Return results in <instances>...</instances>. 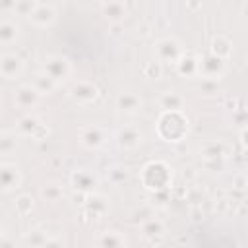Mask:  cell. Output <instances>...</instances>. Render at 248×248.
<instances>
[{
  "instance_id": "1",
  "label": "cell",
  "mask_w": 248,
  "mask_h": 248,
  "mask_svg": "<svg viewBox=\"0 0 248 248\" xmlns=\"http://www.w3.org/2000/svg\"><path fill=\"white\" fill-rule=\"evenodd\" d=\"M190 128V120L184 110L161 112L157 118V134L165 141H180Z\"/></svg>"
},
{
  "instance_id": "2",
  "label": "cell",
  "mask_w": 248,
  "mask_h": 248,
  "mask_svg": "<svg viewBox=\"0 0 248 248\" xmlns=\"http://www.w3.org/2000/svg\"><path fill=\"white\" fill-rule=\"evenodd\" d=\"M140 180L141 184L149 190V192H161V190H169L172 186V169L157 159V161H149L141 172H140Z\"/></svg>"
},
{
  "instance_id": "3",
  "label": "cell",
  "mask_w": 248,
  "mask_h": 248,
  "mask_svg": "<svg viewBox=\"0 0 248 248\" xmlns=\"http://www.w3.org/2000/svg\"><path fill=\"white\" fill-rule=\"evenodd\" d=\"M41 72H45L50 79H54L58 85L72 78L74 66L72 60L64 54H46L41 62Z\"/></svg>"
},
{
  "instance_id": "4",
  "label": "cell",
  "mask_w": 248,
  "mask_h": 248,
  "mask_svg": "<svg viewBox=\"0 0 248 248\" xmlns=\"http://www.w3.org/2000/svg\"><path fill=\"white\" fill-rule=\"evenodd\" d=\"M108 211V200L101 194H87L85 202L79 205V221L83 225H93L101 221Z\"/></svg>"
},
{
  "instance_id": "5",
  "label": "cell",
  "mask_w": 248,
  "mask_h": 248,
  "mask_svg": "<svg viewBox=\"0 0 248 248\" xmlns=\"http://www.w3.org/2000/svg\"><path fill=\"white\" fill-rule=\"evenodd\" d=\"M153 52L157 56V62L159 64H176V60L182 56L184 52V46L182 43L176 39V37H161L155 41V46H153Z\"/></svg>"
},
{
  "instance_id": "6",
  "label": "cell",
  "mask_w": 248,
  "mask_h": 248,
  "mask_svg": "<svg viewBox=\"0 0 248 248\" xmlns=\"http://www.w3.org/2000/svg\"><path fill=\"white\" fill-rule=\"evenodd\" d=\"M68 95H70V99H72L74 103H78V105H81V107H87V105H93V103L99 99L101 91H99V85H97L95 81L78 79V81H74V83L70 85Z\"/></svg>"
},
{
  "instance_id": "7",
  "label": "cell",
  "mask_w": 248,
  "mask_h": 248,
  "mask_svg": "<svg viewBox=\"0 0 248 248\" xmlns=\"http://www.w3.org/2000/svg\"><path fill=\"white\" fill-rule=\"evenodd\" d=\"M16 128H17L19 136H25V138H31L37 141H45L48 138V126L37 114H25L23 118L17 120Z\"/></svg>"
},
{
  "instance_id": "8",
  "label": "cell",
  "mask_w": 248,
  "mask_h": 248,
  "mask_svg": "<svg viewBox=\"0 0 248 248\" xmlns=\"http://www.w3.org/2000/svg\"><path fill=\"white\" fill-rule=\"evenodd\" d=\"M78 140L87 149H101L108 141V132L99 124H83L78 128Z\"/></svg>"
},
{
  "instance_id": "9",
  "label": "cell",
  "mask_w": 248,
  "mask_h": 248,
  "mask_svg": "<svg viewBox=\"0 0 248 248\" xmlns=\"http://www.w3.org/2000/svg\"><path fill=\"white\" fill-rule=\"evenodd\" d=\"M234 147L225 140H207L198 149L202 161H227Z\"/></svg>"
},
{
  "instance_id": "10",
  "label": "cell",
  "mask_w": 248,
  "mask_h": 248,
  "mask_svg": "<svg viewBox=\"0 0 248 248\" xmlns=\"http://www.w3.org/2000/svg\"><path fill=\"white\" fill-rule=\"evenodd\" d=\"M227 70V64L225 60L213 56V54H200V66H198V76L202 79H213V81H219L223 78Z\"/></svg>"
},
{
  "instance_id": "11",
  "label": "cell",
  "mask_w": 248,
  "mask_h": 248,
  "mask_svg": "<svg viewBox=\"0 0 248 248\" xmlns=\"http://www.w3.org/2000/svg\"><path fill=\"white\" fill-rule=\"evenodd\" d=\"M114 141L120 149H136L143 141V132L136 124H124L114 132Z\"/></svg>"
},
{
  "instance_id": "12",
  "label": "cell",
  "mask_w": 248,
  "mask_h": 248,
  "mask_svg": "<svg viewBox=\"0 0 248 248\" xmlns=\"http://www.w3.org/2000/svg\"><path fill=\"white\" fill-rule=\"evenodd\" d=\"M140 231H141V236L151 246H157L167 238V225L157 217H149V219L141 221L140 223Z\"/></svg>"
},
{
  "instance_id": "13",
  "label": "cell",
  "mask_w": 248,
  "mask_h": 248,
  "mask_svg": "<svg viewBox=\"0 0 248 248\" xmlns=\"http://www.w3.org/2000/svg\"><path fill=\"white\" fill-rule=\"evenodd\" d=\"M97 184H99V178L89 169H74L70 172V186L76 192L93 194V190L97 188Z\"/></svg>"
},
{
  "instance_id": "14",
  "label": "cell",
  "mask_w": 248,
  "mask_h": 248,
  "mask_svg": "<svg viewBox=\"0 0 248 248\" xmlns=\"http://www.w3.org/2000/svg\"><path fill=\"white\" fill-rule=\"evenodd\" d=\"M27 19L37 27H48L56 21V6L48 2H37L31 14L27 16Z\"/></svg>"
},
{
  "instance_id": "15",
  "label": "cell",
  "mask_w": 248,
  "mask_h": 248,
  "mask_svg": "<svg viewBox=\"0 0 248 248\" xmlns=\"http://www.w3.org/2000/svg\"><path fill=\"white\" fill-rule=\"evenodd\" d=\"M23 74V58L16 52L0 54V76L4 79H17Z\"/></svg>"
},
{
  "instance_id": "16",
  "label": "cell",
  "mask_w": 248,
  "mask_h": 248,
  "mask_svg": "<svg viewBox=\"0 0 248 248\" xmlns=\"http://www.w3.org/2000/svg\"><path fill=\"white\" fill-rule=\"evenodd\" d=\"M39 101H41V95L35 91V87L31 83H21L14 91V105L17 108H23V110L35 108L39 105Z\"/></svg>"
},
{
  "instance_id": "17",
  "label": "cell",
  "mask_w": 248,
  "mask_h": 248,
  "mask_svg": "<svg viewBox=\"0 0 248 248\" xmlns=\"http://www.w3.org/2000/svg\"><path fill=\"white\" fill-rule=\"evenodd\" d=\"M21 184V170L17 165L2 163L0 165V192H12Z\"/></svg>"
},
{
  "instance_id": "18",
  "label": "cell",
  "mask_w": 248,
  "mask_h": 248,
  "mask_svg": "<svg viewBox=\"0 0 248 248\" xmlns=\"http://www.w3.org/2000/svg\"><path fill=\"white\" fill-rule=\"evenodd\" d=\"M114 107L118 108V112L124 114H138L143 107V101L140 95H136L134 91H120L114 99Z\"/></svg>"
},
{
  "instance_id": "19",
  "label": "cell",
  "mask_w": 248,
  "mask_h": 248,
  "mask_svg": "<svg viewBox=\"0 0 248 248\" xmlns=\"http://www.w3.org/2000/svg\"><path fill=\"white\" fill-rule=\"evenodd\" d=\"M198 66H200V54L194 50H184L174 64L176 72L182 78H198Z\"/></svg>"
},
{
  "instance_id": "20",
  "label": "cell",
  "mask_w": 248,
  "mask_h": 248,
  "mask_svg": "<svg viewBox=\"0 0 248 248\" xmlns=\"http://www.w3.org/2000/svg\"><path fill=\"white\" fill-rule=\"evenodd\" d=\"M126 236L116 229H107L95 236L97 248H126Z\"/></svg>"
},
{
  "instance_id": "21",
  "label": "cell",
  "mask_w": 248,
  "mask_h": 248,
  "mask_svg": "<svg viewBox=\"0 0 248 248\" xmlns=\"http://www.w3.org/2000/svg\"><path fill=\"white\" fill-rule=\"evenodd\" d=\"M159 107H161V112H169V110H182L186 107V99L176 91V89H169V91H163L157 99Z\"/></svg>"
},
{
  "instance_id": "22",
  "label": "cell",
  "mask_w": 248,
  "mask_h": 248,
  "mask_svg": "<svg viewBox=\"0 0 248 248\" xmlns=\"http://www.w3.org/2000/svg\"><path fill=\"white\" fill-rule=\"evenodd\" d=\"M128 10H130V4L126 2H103L101 4V12L110 23H120L128 16Z\"/></svg>"
},
{
  "instance_id": "23",
  "label": "cell",
  "mask_w": 248,
  "mask_h": 248,
  "mask_svg": "<svg viewBox=\"0 0 248 248\" xmlns=\"http://www.w3.org/2000/svg\"><path fill=\"white\" fill-rule=\"evenodd\" d=\"M19 23L14 21V19H0V45L2 46H8V45H14L17 39H19Z\"/></svg>"
},
{
  "instance_id": "24",
  "label": "cell",
  "mask_w": 248,
  "mask_h": 248,
  "mask_svg": "<svg viewBox=\"0 0 248 248\" xmlns=\"http://www.w3.org/2000/svg\"><path fill=\"white\" fill-rule=\"evenodd\" d=\"M209 54H213V56H217L221 60H227L232 54V43H231V39L225 37V35L213 37L211 46H209Z\"/></svg>"
},
{
  "instance_id": "25",
  "label": "cell",
  "mask_w": 248,
  "mask_h": 248,
  "mask_svg": "<svg viewBox=\"0 0 248 248\" xmlns=\"http://www.w3.org/2000/svg\"><path fill=\"white\" fill-rule=\"evenodd\" d=\"M31 85L35 87V91H37L41 97H45V95H52V93L56 91V87H58V83H56L54 79H50V78H48L45 72H41V70L33 76Z\"/></svg>"
},
{
  "instance_id": "26",
  "label": "cell",
  "mask_w": 248,
  "mask_h": 248,
  "mask_svg": "<svg viewBox=\"0 0 248 248\" xmlns=\"http://www.w3.org/2000/svg\"><path fill=\"white\" fill-rule=\"evenodd\" d=\"M107 180L112 186H124L130 180V169L124 165H112L107 169Z\"/></svg>"
},
{
  "instance_id": "27",
  "label": "cell",
  "mask_w": 248,
  "mask_h": 248,
  "mask_svg": "<svg viewBox=\"0 0 248 248\" xmlns=\"http://www.w3.org/2000/svg\"><path fill=\"white\" fill-rule=\"evenodd\" d=\"M41 198L45 200V202H48V203H58L62 198H64V188L58 184V182H54V180H50V182H46L45 186H41Z\"/></svg>"
},
{
  "instance_id": "28",
  "label": "cell",
  "mask_w": 248,
  "mask_h": 248,
  "mask_svg": "<svg viewBox=\"0 0 248 248\" xmlns=\"http://www.w3.org/2000/svg\"><path fill=\"white\" fill-rule=\"evenodd\" d=\"M33 207H35V198H33L31 194H19V196L14 200V209H16V213L21 215V217L29 215V213L33 211Z\"/></svg>"
},
{
  "instance_id": "29",
  "label": "cell",
  "mask_w": 248,
  "mask_h": 248,
  "mask_svg": "<svg viewBox=\"0 0 248 248\" xmlns=\"http://www.w3.org/2000/svg\"><path fill=\"white\" fill-rule=\"evenodd\" d=\"M23 244L27 246V248H41L43 244H45V240H46V236H45V232L39 229V227H33L31 231H27L25 234H23Z\"/></svg>"
},
{
  "instance_id": "30",
  "label": "cell",
  "mask_w": 248,
  "mask_h": 248,
  "mask_svg": "<svg viewBox=\"0 0 248 248\" xmlns=\"http://www.w3.org/2000/svg\"><path fill=\"white\" fill-rule=\"evenodd\" d=\"M39 229L45 232L46 238H62V234H64L62 223H60V221H54V219H48V221L41 223Z\"/></svg>"
},
{
  "instance_id": "31",
  "label": "cell",
  "mask_w": 248,
  "mask_h": 248,
  "mask_svg": "<svg viewBox=\"0 0 248 248\" xmlns=\"http://www.w3.org/2000/svg\"><path fill=\"white\" fill-rule=\"evenodd\" d=\"M19 138L16 136V134H12V132H2L0 134V155H8V153H12L16 147H17V141Z\"/></svg>"
},
{
  "instance_id": "32",
  "label": "cell",
  "mask_w": 248,
  "mask_h": 248,
  "mask_svg": "<svg viewBox=\"0 0 248 248\" xmlns=\"http://www.w3.org/2000/svg\"><path fill=\"white\" fill-rule=\"evenodd\" d=\"M141 74H143V78L157 79V78H161V74H163V66H161L157 60H153V62H145V64L141 66Z\"/></svg>"
},
{
  "instance_id": "33",
  "label": "cell",
  "mask_w": 248,
  "mask_h": 248,
  "mask_svg": "<svg viewBox=\"0 0 248 248\" xmlns=\"http://www.w3.org/2000/svg\"><path fill=\"white\" fill-rule=\"evenodd\" d=\"M198 91L202 95H215L219 93V83L213 79H202V83L198 85Z\"/></svg>"
},
{
  "instance_id": "34",
  "label": "cell",
  "mask_w": 248,
  "mask_h": 248,
  "mask_svg": "<svg viewBox=\"0 0 248 248\" xmlns=\"http://www.w3.org/2000/svg\"><path fill=\"white\" fill-rule=\"evenodd\" d=\"M35 0H19V2H16V8H14V14H19V16H29L31 14V10L35 8Z\"/></svg>"
},
{
  "instance_id": "35",
  "label": "cell",
  "mask_w": 248,
  "mask_h": 248,
  "mask_svg": "<svg viewBox=\"0 0 248 248\" xmlns=\"http://www.w3.org/2000/svg\"><path fill=\"white\" fill-rule=\"evenodd\" d=\"M151 31H153V23H151L149 19H140V21H138V25H136V33H138V37L145 39V37L151 35Z\"/></svg>"
},
{
  "instance_id": "36",
  "label": "cell",
  "mask_w": 248,
  "mask_h": 248,
  "mask_svg": "<svg viewBox=\"0 0 248 248\" xmlns=\"http://www.w3.org/2000/svg\"><path fill=\"white\" fill-rule=\"evenodd\" d=\"M182 178H184V184H186V186L192 184V182H196V180H198V170H196V167H184Z\"/></svg>"
},
{
  "instance_id": "37",
  "label": "cell",
  "mask_w": 248,
  "mask_h": 248,
  "mask_svg": "<svg viewBox=\"0 0 248 248\" xmlns=\"http://www.w3.org/2000/svg\"><path fill=\"white\" fill-rule=\"evenodd\" d=\"M232 190L246 192V174H244V172H238V174L232 178Z\"/></svg>"
},
{
  "instance_id": "38",
  "label": "cell",
  "mask_w": 248,
  "mask_h": 248,
  "mask_svg": "<svg viewBox=\"0 0 248 248\" xmlns=\"http://www.w3.org/2000/svg\"><path fill=\"white\" fill-rule=\"evenodd\" d=\"M202 165L205 169H209L211 172H217V170H221L225 167V161H202Z\"/></svg>"
},
{
  "instance_id": "39",
  "label": "cell",
  "mask_w": 248,
  "mask_h": 248,
  "mask_svg": "<svg viewBox=\"0 0 248 248\" xmlns=\"http://www.w3.org/2000/svg\"><path fill=\"white\" fill-rule=\"evenodd\" d=\"M41 248H66V244L62 238H46Z\"/></svg>"
},
{
  "instance_id": "40",
  "label": "cell",
  "mask_w": 248,
  "mask_h": 248,
  "mask_svg": "<svg viewBox=\"0 0 248 248\" xmlns=\"http://www.w3.org/2000/svg\"><path fill=\"white\" fill-rule=\"evenodd\" d=\"M0 248H16V242L4 234V236H2V240H0Z\"/></svg>"
},
{
  "instance_id": "41",
  "label": "cell",
  "mask_w": 248,
  "mask_h": 248,
  "mask_svg": "<svg viewBox=\"0 0 248 248\" xmlns=\"http://www.w3.org/2000/svg\"><path fill=\"white\" fill-rule=\"evenodd\" d=\"M14 8H16V2H2L0 4V10L2 12H12L14 14Z\"/></svg>"
},
{
  "instance_id": "42",
  "label": "cell",
  "mask_w": 248,
  "mask_h": 248,
  "mask_svg": "<svg viewBox=\"0 0 248 248\" xmlns=\"http://www.w3.org/2000/svg\"><path fill=\"white\" fill-rule=\"evenodd\" d=\"M200 6H202L200 2H190V4H188V8H190V10H196V8H200Z\"/></svg>"
},
{
  "instance_id": "43",
  "label": "cell",
  "mask_w": 248,
  "mask_h": 248,
  "mask_svg": "<svg viewBox=\"0 0 248 248\" xmlns=\"http://www.w3.org/2000/svg\"><path fill=\"white\" fill-rule=\"evenodd\" d=\"M2 236H4V225L0 223V240H2Z\"/></svg>"
},
{
  "instance_id": "44",
  "label": "cell",
  "mask_w": 248,
  "mask_h": 248,
  "mask_svg": "<svg viewBox=\"0 0 248 248\" xmlns=\"http://www.w3.org/2000/svg\"><path fill=\"white\" fill-rule=\"evenodd\" d=\"M0 134H2V132H0Z\"/></svg>"
}]
</instances>
